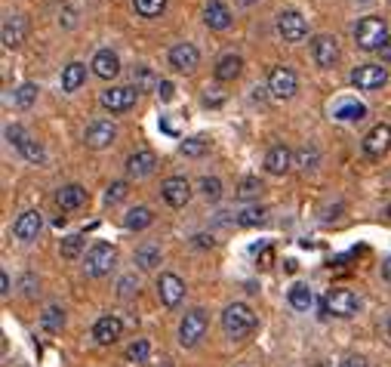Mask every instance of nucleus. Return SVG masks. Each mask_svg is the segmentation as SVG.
<instances>
[{
  "label": "nucleus",
  "mask_w": 391,
  "mask_h": 367,
  "mask_svg": "<svg viewBox=\"0 0 391 367\" xmlns=\"http://www.w3.org/2000/svg\"><path fill=\"white\" fill-rule=\"evenodd\" d=\"M222 330L228 339H246L256 330V315L246 303H231L222 312Z\"/></svg>",
  "instance_id": "nucleus-1"
},
{
  "label": "nucleus",
  "mask_w": 391,
  "mask_h": 367,
  "mask_svg": "<svg viewBox=\"0 0 391 367\" xmlns=\"http://www.w3.org/2000/svg\"><path fill=\"white\" fill-rule=\"evenodd\" d=\"M354 44H358L363 53L382 49V47L388 44V25H385V19H379V16H367V19H361L358 28H354Z\"/></svg>",
  "instance_id": "nucleus-2"
},
{
  "label": "nucleus",
  "mask_w": 391,
  "mask_h": 367,
  "mask_svg": "<svg viewBox=\"0 0 391 367\" xmlns=\"http://www.w3.org/2000/svg\"><path fill=\"white\" fill-rule=\"evenodd\" d=\"M114 262H117V250L112 244H105V241H96L87 250V260H83V272H87L90 278H102V275H108V272L114 269Z\"/></svg>",
  "instance_id": "nucleus-3"
},
{
  "label": "nucleus",
  "mask_w": 391,
  "mask_h": 367,
  "mask_svg": "<svg viewBox=\"0 0 391 367\" xmlns=\"http://www.w3.org/2000/svg\"><path fill=\"white\" fill-rule=\"evenodd\" d=\"M358 309H361L358 293L348 287H333L324 300V315H336V318H351Z\"/></svg>",
  "instance_id": "nucleus-4"
},
{
  "label": "nucleus",
  "mask_w": 391,
  "mask_h": 367,
  "mask_svg": "<svg viewBox=\"0 0 391 367\" xmlns=\"http://www.w3.org/2000/svg\"><path fill=\"white\" fill-rule=\"evenodd\" d=\"M203 334H207V312H203V309H191L182 318V324H179V343L185 349H191V346L200 343Z\"/></svg>",
  "instance_id": "nucleus-5"
},
{
  "label": "nucleus",
  "mask_w": 391,
  "mask_h": 367,
  "mask_svg": "<svg viewBox=\"0 0 391 367\" xmlns=\"http://www.w3.org/2000/svg\"><path fill=\"white\" fill-rule=\"evenodd\" d=\"M277 34L287 40V44H299V40H305V34H308V22H305L302 13L284 10L277 16Z\"/></svg>",
  "instance_id": "nucleus-6"
},
{
  "label": "nucleus",
  "mask_w": 391,
  "mask_h": 367,
  "mask_svg": "<svg viewBox=\"0 0 391 367\" xmlns=\"http://www.w3.org/2000/svg\"><path fill=\"white\" fill-rule=\"evenodd\" d=\"M296 87H299V81H296L293 68H287V65L271 68L268 90H271V96H275V99H290V96H296Z\"/></svg>",
  "instance_id": "nucleus-7"
},
{
  "label": "nucleus",
  "mask_w": 391,
  "mask_h": 367,
  "mask_svg": "<svg viewBox=\"0 0 391 367\" xmlns=\"http://www.w3.org/2000/svg\"><path fill=\"white\" fill-rule=\"evenodd\" d=\"M136 96H139V90H136V87H112V90L102 93L99 102H102V108L121 115V112H130V108L136 105Z\"/></svg>",
  "instance_id": "nucleus-8"
},
{
  "label": "nucleus",
  "mask_w": 391,
  "mask_h": 367,
  "mask_svg": "<svg viewBox=\"0 0 391 367\" xmlns=\"http://www.w3.org/2000/svg\"><path fill=\"white\" fill-rule=\"evenodd\" d=\"M351 83L358 90H382L388 83V71L382 65H358L351 71Z\"/></svg>",
  "instance_id": "nucleus-9"
},
{
  "label": "nucleus",
  "mask_w": 391,
  "mask_h": 367,
  "mask_svg": "<svg viewBox=\"0 0 391 367\" xmlns=\"http://www.w3.org/2000/svg\"><path fill=\"white\" fill-rule=\"evenodd\" d=\"M157 296H160V303H164L167 309H176V305L182 303V296H185L182 278L173 275V272H164V275L157 278Z\"/></svg>",
  "instance_id": "nucleus-10"
},
{
  "label": "nucleus",
  "mask_w": 391,
  "mask_h": 367,
  "mask_svg": "<svg viewBox=\"0 0 391 367\" xmlns=\"http://www.w3.org/2000/svg\"><path fill=\"white\" fill-rule=\"evenodd\" d=\"M388 148H391V127L388 124H376L367 136H363V155L367 158L379 161Z\"/></svg>",
  "instance_id": "nucleus-11"
},
{
  "label": "nucleus",
  "mask_w": 391,
  "mask_h": 367,
  "mask_svg": "<svg viewBox=\"0 0 391 367\" xmlns=\"http://www.w3.org/2000/svg\"><path fill=\"white\" fill-rule=\"evenodd\" d=\"M0 37H4V47H10V49L22 47L25 37H28V19H25V16H16V13L4 16V28H0Z\"/></svg>",
  "instance_id": "nucleus-12"
},
{
  "label": "nucleus",
  "mask_w": 391,
  "mask_h": 367,
  "mask_svg": "<svg viewBox=\"0 0 391 367\" xmlns=\"http://www.w3.org/2000/svg\"><path fill=\"white\" fill-rule=\"evenodd\" d=\"M124 334V321L117 318V315H102V318L92 324V339H96L99 346H112L117 343Z\"/></svg>",
  "instance_id": "nucleus-13"
},
{
  "label": "nucleus",
  "mask_w": 391,
  "mask_h": 367,
  "mask_svg": "<svg viewBox=\"0 0 391 367\" xmlns=\"http://www.w3.org/2000/svg\"><path fill=\"white\" fill-rule=\"evenodd\" d=\"M160 194H164V201L169 207H185V204L191 201V185L185 176H169L164 185H160Z\"/></svg>",
  "instance_id": "nucleus-14"
},
{
  "label": "nucleus",
  "mask_w": 391,
  "mask_h": 367,
  "mask_svg": "<svg viewBox=\"0 0 391 367\" xmlns=\"http://www.w3.org/2000/svg\"><path fill=\"white\" fill-rule=\"evenodd\" d=\"M311 53H314V62L320 68H333L339 62V40L330 37V34H318L311 44Z\"/></svg>",
  "instance_id": "nucleus-15"
},
{
  "label": "nucleus",
  "mask_w": 391,
  "mask_h": 367,
  "mask_svg": "<svg viewBox=\"0 0 391 367\" xmlns=\"http://www.w3.org/2000/svg\"><path fill=\"white\" fill-rule=\"evenodd\" d=\"M114 139H117V127L112 121H92L87 127V136H83V142L90 148H108Z\"/></svg>",
  "instance_id": "nucleus-16"
},
{
  "label": "nucleus",
  "mask_w": 391,
  "mask_h": 367,
  "mask_svg": "<svg viewBox=\"0 0 391 367\" xmlns=\"http://www.w3.org/2000/svg\"><path fill=\"white\" fill-rule=\"evenodd\" d=\"M155 167H157V155L148 148H142V151H136V155L126 158V176L130 179H145V176L155 173Z\"/></svg>",
  "instance_id": "nucleus-17"
},
{
  "label": "nucleus",
  "mask_w": 391,
  "mask_h": 367,
  "mask_svg": "<svg viewBox=\"0 0 391 367\" xmlns=\"http://www.w3.org/2000/svg\"><path fill=\"white\" fill-rule=\"evenodd\" d=\"M198 62H200V53H198L194 44H176L173 49H169V65H173L176 71L188 74V71L198 68Z\"/></svg>",
  "instance_id": "nucleus-18"
},
{
  "label": "nucleus",
  "mask_w": 391,
  "mask_h": 367,
  "mask_svg": "<svg viewBox=\"0 0 391 367\" xmlns=\"http://www.w3.org/2000/svg\"><path fill=\"white\" fill-rule=\"evenodd\" d=\"M40 228H44V216H40L37 210H25L13 223V235L19 238V241H34V238L40 235Z\"/></svg>",
  "instance_id": "nucleus-19"
},
{
  "label": "nucleus",
  "mask_w": 391,
  "mask_h": 367,
  "mask_svg": "<svg viewBox=\"0 0 391 367\" xmlns=\"http://www.w3.org/2000/svg\"><path fill=\"white\" fill-rule=\"evenodd\" d=\"M92 74L102 81H114L117 74H121V59H117L112 49H99L96 56H92Z\"/></svg>",
  "instance_id": "nucleus-20"
},
{
  "label": "nucleus",
  "mask_w": 391,
  "mask_h": 367,
  "mask_svg": "<svg viewBox=\"0 0 391 367\" xmlns=\"http://www.w3.org/2000/svg\"><path fill=\"white\" fill-rule=\"evenodd\" d=\"M293 158L296 155L287 148V145H271L268 155H265V170H268V173H275V176H280V173H287V170H290Z\"/></svg>",
  "instance_id": "nucleus-21"
},
{
  "label": "nucleus",
  "mask_w": 391,
  "mask_h": 367,
  "mask_svg": "<svg viewBox=\"0 0 391 367\" xmlns=\"http://www.w3.org/2000/svg\"><path fill=\"white\" fill-rule=\"evenodd\" d=\"M203 22H207L212 31H225L228 25H231V13H228V6L222 0H210L207 10H203Z\"/></svg>",
  "instance_id": "nucleus-22"
},
{
  "label": "nucleus",
  "mask_w": 391,
  "mask_h": 367,
  "mask_svg": "<svg viewBox=\"0 0 391 367\" xmlns=\"http://www.w3.org/2000/svg\"><path fill=\"white\" fill-rule=\"evenodd\" d=\"M83 201H87V192H83L80 185H62V189L56 192V204L62 210H78V207H83Z\"/></svg>",
  "instance_id": "nucleus-23"
},
{
  "label": "nucleus",
  "mask_w": 391,
  "mask_h": 367,
  "mask_svg": "<svg viewBox=\"0 0 391 367\" xmlns=\"http://www.w3.org/2000/svg\"><path fill=\"white\" fill-rule=\"evenodd\" d=\"M83 81H87V65L71 62V65H65V68H62V90H65V93L80 90V83H83Z\"/></svg>",
  "instance_id": "nucleus-24"
},
{
  "label": "nucleus",
  "mask_w": 391,
  "mask_h": 367,
  "mask_svg": "<svg viewBox=\"0 0 391 367\" xmlns=\"http://www.w3.org/2000/svg\"><path fill=\"white\" fill-rule=\"evenodd\" d=\"M241 68H243V59L234 56V53H228V56H222L216 62V78L219 81H234L237 74H241Z\"/></svg>",
  "instance_id": "nucleus-25"
},
{
  "label": "nucleus",
  "mask_w": 391,
  "mask_h": 367,
  "mask_svg": "<svg viewBox=\"0 0 391 367\" xmlns=\"http://www.w3.org/2000/svg\"><path fill=\"white\" fill-rule=\"evenodd\" d=\"M151 223H155V216H151L148 207H133L130 213H126V219H124V226L130 228V232H142V228H148Z\"/></svg>",
  "instance_id": "nucleus-26"
},
{
  "label": "nucleus",
  "mask_w": 391,
  "mask_h": 367,
  "mask_svg": "<svg viewBox=\"0 0 391 367\" xmlns=\"http://www.w3.org/2000/svg\"><path fill=\"white\" fill-rule=\"evenodd\" d=\"M311 303H314V293H311L308 284H293L290 287V305L296 312H308Z\"/></svg>",
  "instance_id": "nucleus-27"
},
{
  "label": "nucleus",
  "mask_w": 391,
  "mask_h": 367,
  "mask_svg": "<svg viewBox=\"0 0 391 367\" xmlns=\"http://www.w3.org/2000/svg\"><path fill=\"white\" fill-rule=\"evenodd\" d=\"M136 266H139V269H155V266H160V247L142 244L139 250H136Z\"/></svg>",
  "instance_id": "nucleus-28"
},
{
  "label": "nucleus",
  "mask_w": 391,
  "mask_h": 367,
  "mask_svg": "<svg viewBox=\"0 0 391 367\" xmlns=\"http://www.w3.org/2000/svg\"><path fill=\"white\" fill-rule=\"evenodd\" d=\"M40 324H44L49 334H59V330L65 327V312L59 309V305H49V309L40 315Z\"/></svg>",
  "instance_id": "nucleus-29"
},
{
  "label": "nucleus",
  "mask_w": 391,
  "mask_h": 367,
  "mask_svg": "<svg viewBox=\"0 0 391 367\" xmlns=\"http://www.w3.org/2000/svg\"><path fill=\"white\" fill-rule=\"evenodd\" d=\"M148 355H151L148 339H133L130 349H126V361H130V364H145Z\"/></svg>",
  "instance_id": "nucleus-30"
},
{
  "label": "nucleus",
  "mask_w": 391,
  "mask_h": 367,
  "mask_svg": "<svg viewBox=\"0 0 391 367\" xmlns=\"http://www.w3.org/2000/svg\"><path fill=\"white\" fill-rule=\"evenodd\" d=\"M296 167L299 170H314L318 167V161H320V155H318V148H314V145H302L299 151H296Z\"/></svg>",
  "instance_id": "nucleus-31"
},
{
  "label": "nucleus",
  "mask_w": 391,
  "mask_h": 367,
  "mask_svg": "<svg viewBox=\"0 0 391 367\" xmlns=\"http://www.w3.org/2000/svg\"><path fill=\"white\" fill-rule=\"evenodd\" d=\"M133 6H136V13H139V16H145V19H155V16L164 13L167 0H133Z\"/></svg>",
  "instance_id": "nucleus-32"
},
{
  "label": "nucleus",
  "mask_w": 391,
  "mask_h": 367,
  "mask_svg": "<svg viewBox=\"0 0 391 367\" xmlns=\"http://www.w3.org/2000/svg\"><path fill=\"white\" fill-rule=\"evenodd\" d=\"M83 250V235H68L62 238V260H78Z\"/></svg>",
  "instance_id": "nucleus-33"
},
{
  "label": "nucleus",
  "mask_w": 391,
  "mask_h": 367,
  "mask_svg": "<svg viewBox=\"0 0 391 367\" xmlns=\"http://www.w3.org/2000/svg\"><path fill=\"white\" fill-rule=\"evenodd\" d=\"M363 115H367V108H363L361 102H345V105H339V112H336L339 121H361Z\"/></svg>",
  "instance_id": "nucleus-34"
},
{
  "label": "nucleus",
  "mask_w": 391,
  "mask_h": 367,
  "mask_svg": "<svg viewBox=\"0 0 391 367\" xmlns=\"http://www.w3.org/2000/svg\"><path fill=\"white\" fill-rule=\"evenodd\" d=\"M133 87L139 90V93H145L148 87H155V74H151V68H145V65L133 68Z\"/></svg>",
  "instance_id": "nucleus-35"
},
{
  "label": "nucleus",
  "mask_w": 391,
  "mask_h": 367,
  "mask_svg": "<svg viewBox=\"0 0 391 367\" xmlns=\"http://www.w3.org/2000/svg\"><path fill=\"white\" fill-rule=\"evenodd\" d=\"M200 192H203V198H207V201H219V198H222V182H219L216 176H203L200 179Z\"/></svg>",
  "instance_id": "nucleus-36"
},
{
  "label": "nucleus",
  "mask_w": 391,
  "mask_h": 367,
  "mask_svg": "<svg viewBox=\"0 0 391 367\" xmlns=\"http://www.w3.org/2000/svg\"><path fill=\"white\" fill-rule=\"evenodd\" d=\"M259 192H262V182H259V179H243V182L241 185H237V198H241V201H250V198H259Z\"/></svg>",
  "instance_id": "nucleus-37"
},
{
  "label": "nucleus",
  "mask_w": 391,
  "mask_h": 367,
  "mask_svg": "<svg viewBox=\"0 0 391 367\" xmlns=\"http://www.w3.org/2000/svg\"><path fill=\"white\" fill-rule=\"evenodd\" d=\"M19 151L25 155V161H31V164H40V161H44V148H40V145L34 142L31 136H28V139H25V142L19 145Z\"/></svg>",
  "instance_id": "nucleus-38"
},
{
  "label": "nucleus",
  "mask_w": 391,
  "mask_h": 367,
  "mask_svg": "<svg viewBox=\"0 0 391 367\" xmlns=\"http://www.w3.org/2000/svg\"><path fill=\"white\" fill-rule=\"evenodd\" d=\"M34 99H37V87H34V83H22V87L16 90V105L19 108H28Z\"/></svg>",
  "instance_id": "nucleus-39"
},
{
  "label": "nucleus",
  "mask_w": 391,
  "mask_h": 367,
  "mask_svg": "<svg viewBox=\"0 0 391 367\" xmlns=\"http://www.w3.org/2000/svg\"><path fill=\"white\" fill-rule=\"evenodd\" d=\"M126 192H130V185H126L124 179H121V182H112V185H108V192H105V204H121L126 198Z\"/></svg>",
  "instance_id": "nucleus-40"
},
{
  "label": "nucleus",
  "mask_w": 391,
  "mask_h": 367,
  "mask_svg": "<svg viewBox=\"0 0 391 367\" xmlns=\"http://www.w3.org/2000/svg\"><path fill=\"white\" fill-rule=\"evenodd\" d=\"M262 219H265V210H262V207H246V210H241L237 223H241V226H259Z\"/></svg>",
  "instance_id": "nucleus-41"
},
{
  "label": "nucleus",
  "mask_w": 391,
  "mask_h": 367,
  "mask_svg": "<svg viewBox=\"0 0 391 367\" xmlns=\"http://www.w3.org/2000/svg\"><path fill=\"white\" fill-rule=\"evenodd\" d=\"M203 151H207L203 139H185V142H182V155H185V158H200Z\"/></svg>",
  "instance_id": "nucleus-42"
},
{
  "label": "nucleus",
  "mask_w": 391,
  "mask_h": 367,
  "mask_svg": "<svg viewBox=\"0 0 391 367\" xmlns=\"http://www.w3.org/2000/svg\"><path fill=\"white\" fill-rule=\"evenodd\" d=\"M6 139H10L13 145H16V148H19V145L25 142V139H28V136H25V130H22V127H6Z\"/></svg>",
  "instance_id": "nucleus-43"
},
{
  "label": "nucleus",
  "mask_w": 391,
  "mask_h": 367,
  "mask_svg": "<svg viewBox=\"0 0 391 367\" xmlns=\"http://www.w3.org/2000/svg\"><path fill=\"white\" fill-rule=\"evenodd\" d=\"M133 290H139V281H136V278H124L121 281V296H133Z\"/></svg>",
  "instance_id": "nucleus-44"
},
{
  "label": "nucleus",
  "mask_w": 391,
  "mask_h": 367,
  "mask_svg": "<svg viewBox=\"0 0 391 367\" xmlns=\"http://www.w3.org/2000/svg\"><path fill=\"white\" fill-rule=\"evenodd\" d=\"M339 367H370V364H367V358H361V355H348Z\"/></svg>",
  "instance_id": "nucleus-45"
},
{
  "label": "nucleus",
  "mask_w": 391,
  "mask_h": 367,
  "mask_svg": "<svg viewBox=\"0 0 391 367\" xmlns=\"http://www.w3.org/2000/svg\"><path fill=\"white\" fill-rule=\"evenodd\" d=\"M157 93H160V99H164V102H169V99H173V83H169V81H160V83H157Z\"/></svg>",
  "instance_id": "nucleus-46"
},
{
  "label": "nucleus",
  "mask_w": 391,
  "mask_h": 367,
  "mask_svg": "<svg viewBox=\"0 0 391 367\" xmlns=\"http://www.w3.org/2000/svg\"><path fill=\"white\" fill-rule=\"evenodd\" d=\"M0 296H10V275H0Z\"/></svg>",
  "instance_id": "nucleus-47"
},
{
  "label": "nucleus",
  "mask_w": 391,
  "mask_h": 367,
  "mask_svg": "<svg viewBox=\"0 0 391 367\" xmlns=\"http://www.w3.org/2000/svg\"><path fill=\"white\" fill-rule=\"evenodd\" d=\"M382 278H385L388 284H391V256H388L385 262H382Z\"/></svg>",
  "instance_id": "nucleus-48"
},
{
  "label": "nucleus",
  "mask_w": 391,
  "mask_h": 367,
  "mask_svg": "<svg viewBox=\"0 0 391 367\" xmlns=\"http://www.w3.org/2000/svg\"><path fill=\"white\" fill-rule=\"evenodd\" d=\"M194 244H198V247H212V238H207V235H198V238H194Z\"/></svg>",
  "instance_id": "nucleus-49"
},
{
  "label": "nucleus",
  "mask_w": 391,
  "mask_h": 367,
  "mask_svg": "<svg viewBox=\"0 0 391 367\" xmlns=\"http://www.w3.org/2000/svg\"><path fill=\"white\" fill-rule=\"evenodd\" d=\"M271 260H275V253H271L268 247H265V250H262V260H259V262H262V266H271Z\"/></svg>",
  "instance_id": "nucleus-50"
},
{
  "label": "nucleus",
  "mask_w": 391,
  "mask_h": 367,
  "mask_svg": "<svg viewBox=\"0 0 391 367\" xmlns=\"http://www.w3.org/2000/svg\"><path fill=\"white\" fill-rule=\"evenodd\" d=\"M382 59H385V62H391V37H388V44L382 47Z\"/></svg>",
  "instance_id": "nucleus-51"
},
{
  "label": "nucleus",
  "mask_w": 391,
  "mask_h": 367,
  "mask_svg": "<svg viewBox=\"0 0 391 367\" xmlns=\"http://www.w3.org/2000/svg\"><path fill=\"white\" fill-rule=\"evenodd\" d=\"M237 4H243V6H250V4H256V0H237Z\"/></svg>",
  "instance_id": "nucleus-52"
},
{
  "label": "nucleus",
  "mask_w": 391,
  "mask_h": 367,
  "mask_svg": "<svg viewBox=\"0 0 391 367\" xmlns=\"http://www.w3.org/2000/svg\"><path fill=\"white\" fill-rule=\"evenodd\" d=\"M388 334H391V318H388Z\"/></svg>",
  "instance_id": "nucleus-53"
}]
</instances>
